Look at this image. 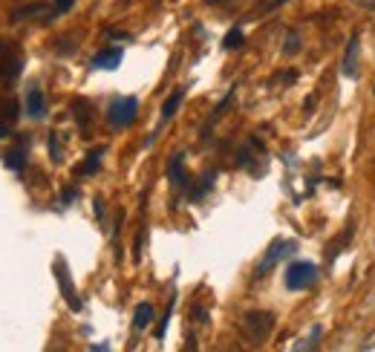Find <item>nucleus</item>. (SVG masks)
<instances>
[{"label": "nucleus", "mask_w": 375, "mask_h": 352, "mask_svg": "<svg viewBox=\"0 0 375 352\" xmlns=\"http://www.w3.org/2000/svg\"><path fill=\"white\" fill-rule=\"evenodd\" d=\"M274 323H278L274 312H246L243 321H240V329H243V335H246L251 344H263V341L271 335Z\"/></svg>", "instance_id": "1"}, {"label": "nucleus", "mask_w": 375, "mask_h": 352, "mask_svg": "<svg viewBox=\"0 0 375 352\" xmlns=\"http://www.w3.org/2000/svg\"><path fill=\"white\" fill-rule=\"evenodd\" d=\"M136 115H139V99H136V95H115L107 104V122L115 130L130 127L136 122Z\"/></svg>", "instance_id": "2"}, {"label": "nucleus", "mask_w": 375, "mask_h": 352, "mask_svg": "<svg viewBox=\"0 0 375 352\" xmlns=\"http://www.w3.org/2000/svg\"><path fill=\"white\" fill-rule=\"evenodd\" d=\"M298 251V240H283V237H278L269 248H266V254H263V260L257 263V269H254V278H266L269 275V269H274L280 260H286V257H292V254Z\"/></svg>", "instance_id": "3"}, {"label": "nucleus", "mask_w": 375, "mask_h": 352, "mask_svg": "<svg viewBox=\"0 0 375 352\" xmlns=\"http://www.w3.org/2000/svg\"><path fill=\"white\" fill-rule=\"evenodd\" d=\"M314 280H318V266H314V263H309V260H294V263L286 266L283 283H286L289 291H303V289H309Z\"/></svg>", "instance_id": "4"}, {"label": "nucleus", "mask_w": 375, "mask_h": 352, "mask_svg": "<svg viewBox=\"0 0 375 352\" xmlns=\"http://www.w3.org/2000/svg\"><path fill=\"white\" fill-rule=\"evenodd\" d=\"M24 70V55L15 44L0 41V81H12Z\"/></svg>", "instance_id": "5"}, {"label": "nucleus", "mask_w": 375, "mask_h": 352, "mask_svg": "<svg viewBox=\"0 0 375 352\" xmlns=\"http://www.w3.org/2000/svg\"><path fill=\"white\" fill-rule=\"evenodd\" d=\"M52 271H55L58 286H61V295H64L67 306H70L72 312H81V298H78V291H75V283H72V278H70V269H67L64 257H55Z\"/></svg>", "instance_id": "6"}, {"label": "nucleus", "mask_w": 375, "mask_h": 352, "mask_svg": "<svg viewBox=\"0 0 375 352\" xmlns=\"http://www.w3.org/2000/svg\"><path fill=\"white\" fill-rule=\"evenodd\" d=\"M26 115L32 122H41L47 115V99H44V90L38 84H29V90H26Z\"/></svg>", "instance_id": "7"}, {"label": "nucleus", "mask_w": 375, "mask_h": 352, "mask_svg": "<svg viewBox=\"0 0 375 352\" xmlns=\"http://www.w3.org/2000/svg\"><path fill=\"white\" fill-rule=\"evenodd\" d=\"M168 179H170L173 188H179V191H185L191 185L188 170H185V153H173L170 156V162H168Z\"/></svg>", "instance_id": "8"}, {"label": "nucleus", "mask_w": 375, "mask_h": 352, "mask_svg": "<svg viewBox=\"0 0 375 352\" xmlns=\"http://www.w3.org/2000/svg\"><path fill=\"white\" fill-rule=\"evenodd\" d=\"M26 145H29V136H21L15 147H9V153L3 156V165L15 173H24L26 170Z\"/></svg>", "instance_id": "9"}, {"label": "nucleus", "mask_w": 375, "mask_h": 352, "mask_svg": "<svg viewBox=\"0 0 375 352\" xmlns=\"http://www.w3.org/2000/svg\"><path fill=\"white\" fill-rule=\"evenodd\" d=\"M122 58H125V49H122V47H107V49H102V52L93 55L90 67H93V70H115L118 64H122Z\"/></svg>", "instance_id": "10"}, {"label": "nucleus", "mask_w": 375, "mask_h": 352, "mask_svg": "<svg viewBox=\"0 0 375 352\" xmlns=\"http://www.w3.org/2000/svg\"><path fill=\"white\" fill-rule=\"evenodd\" d=\"M72 115H75V122H78V127L84 130V136H87V130L93 127V122H95V110H93V104L87 102V99H72Z\"/></svg>", "instance_id": "11"}, {"label": "nucleus", "mask_w": 375, "mask_h": 352, "mask_svg": "<svg viewBox=\"0 0 375 352\" xmlns=\"http://www.w3.org/2000/svg\"><path fill=\"white\" fill-rule=\"evenodd\" d=\"M341 72H344L346 78H355V75H358V35H352V38H349L346 52H344V61H341Z\"/></svg>", "instance_id": "12"}, {"label": "nucleus", "mask_w": 375, "mask_h": 352, "mask_svg": "<svg viewBox=\"0 0 375 352\" xmlns=\"http://www.w3.org/2000/svg\"><path fill=\"white\" fill-rule=\"evenodd\" d=\"M38 15L44 17V24L52 21V12H49L47 3H26V6H21V9H15V12H12V21L21 24V21H26V17H38Z\"/></svg>", "instance_id": "13"}, {"label": "nucleus", "mask_w": 375, "mask_h": 352, "mask_svg": "<svg viewBox=\"0 0 375 352\" xmlns=\"http://www.w3.org/2000/svg\"><path fill=\"white\" fill-rule=\"evenodd\" d=\"M104 150H107V147H95V150H90V153H87V159L75 168V176H93V173L102 170V156H104Z\"/></svg>", "instance_id": "14"}, {"label": "nucleus", "mask_w": 375, "mask_h": 352, "mask_svg": "<svg viewBox=\"0 0 375 352\" xmlns=\"http://www.w3.org/2000/svg\"><path fill=\"white\" fill-rule=\"evenodd\" d=\"M182 99H185V87L173 90V93L168 95L165 104H162V122H170V119H173L176 110H179V104H182Z\"/></svg>", "instance_id": "15"}, {"label": "nucleus", "mask_w": 375, "mask_h": 352, "mask_svg": "<svg viewBox=\"0 0 375 352\" xmlns=\"http://www.w3.org/2000/svg\"><path fill=\"white\" fill-rule=\"evenodd\" d=\"M211 188H214V173H205L200 182H196V185H188L185 191H188V200H191V202H200Z\"/></svg>", "instance_id": "16"}, {"label": "nucleus", "mask_w": 375, "mask_h": 352, "mask_svg": "<svg viewBox=\"0 0 375 352\" xmlns=\"http://www.w3.org/2000/svg\"><path fill=\"white\" fill-rule=\"evenodd\" d=\"M150 323H153V306L150 303H139V306H136V315H133V329L142 332Z\"/></svg>", "instance_id": "17"}, {"label": "nucleus", "mask_w": 375, "mask_h": 352, "mask_svg": "<svg viewBox=\"0 0 375 352\" xmlns=\"http://www.w3.org/2000/svg\"><path fill=\"white\" fill-rule=\"evenodd\" d=\"M49 159L55 162V165H61V159H64V147H61V133H49Z\"/></svg>", "instance_id": "18"}, {"label": "nucleus", "mask_w": 375, "mask_h": 352, "mask_svg": "<svg viewBox=\"0 0 375 352\" xmlns=\"http://www.w3.org/2000/svg\"><path fill=\"white\" fill-rule=\"evenodd\" d=\"M243 41H246L243 29H240V26H234V29L223 38V49H240V47H243Z\"/></svg>", "instance_id": "19"}, {"label": "nucleus", "mask_w": 375, "mask_h": 352, "mask_svg": "<svg viewBox=\"0 0 375 352\" xmlns=\"http://www.w3.org/2000/svg\"><path fill=\"white\" fill-rule=\"evenodd\" d=\"M321 335H324V326H312V335L309 338H303V341H298V344H294V349H314V346H318L321 344Z\"/></svg>", "instance_id": "20"}, {"label": "nucleus", "mask_w": 375, "mask_h": 352, "mask_svg": "<svg viewBox=\"0 0 375 352\" xmlns=\"http://www.w3.org/2000/svg\"><path fill=\"white\" fill-rule=\"evenodd\" d=\"M173 306H176V298H170L168 301V309H165V315L159 318V326H156V338H165V332H168V323H170V318H173Z\"/></svg>", "instance_id": "21"}, {"label": "nucleus", "mask_w": 375, "mask_h": 352, "mask_svg": "<svg viewBox=\"0 0 375 352\" xmlns=\"http://www.w3.org/2000/svg\"><path fill=\"white\" fill-rule=\"evenodd\" d=\"M301 52V35L298 32H289L286 35V44H283V55L292 58V55H298Z\"/></svg>", "instance_id": "22"}, {"label": "nucleus", "mask_w": 375, "mask_h": 352, "mask_svg": "<svg viewBox=\"0 0 375 352\" xmlns=\"http://www.w3.org/2000/svg\"><path fill=\"white\" fill-rule=\"evenodd\" d=\"M145 237H147V228H142L139 231V237H136V243H133V260L139 263L142 260V248H145Z\"/></svg>", "instance_id": "23"}, {"label": "nucleus", "mask_w": 375, "mask_h": 352, "mask_svg": "<svg viewBox=\"0 0 375 352\" xmlns=\"http://www.w3.org/2000/svg\"><path fill=\"white\" fill-rule=\"evenodd\" d=\"M75 200H78V188H64V191H61V202H64V205H72Z\"/></svg>", "instance_id": "24"}, {"label": "nucleus", "mask_w": 375, "mask_h": 352, "mask_svg": "<svg viewBox=\"0 0 375 352\" xmlns=\"http://www.w3.org/2000/svg\"><path fill=\"white\" fill-rule=\"evenodd\" d=\"M274 81H283V84H294L298 81V72L289 70V72H280V75H274Z\"/></svg>", "instance_id": "25"}, {"label": "nucleus", "mask_w": 375, "mask_h": 352, "mask_svg": "<svg viewBox=\"0 0 375 352\" xmlns=\"http://www.w3.org/2000/svg\"><path fill=\"white\" fill-rule=\"evenodd\" d=\"M93 208H95V217L104 220V197H95V200H93Z\"/></svg>", "instance_id": "26"}, {"label": "nucleus", "mask_w": 375, "mask_h": 352, "mask_svg": "<svg viewBox=\"0 0 375 352\" xmlns=\"http://www.w3.org/2000/svg\"><path fill=\"white\" fill-rule=\"evenodd\" d=\"M75 0H55V12H70Z\"/></svg>", "instance_id": "27"}, {"label": "nucleus", "mask_w": 375, "mask_h": 352, "mask_svg": "<svg viewBox=\"0 0 375 352\" xmlns=\"http://www.w3.org/2000/svg\"><path fill=\"white\" fill-rule=\"evenodd\" d=\"M72 44H70V38H61V44H58V52H70Z\"/></svg>", "instance_id": "28"}, {"label": "nucleus", "mask_w": 375, "mask_h": 352, "mask_svg": "<svg viewBox=\"0 0 375 352\" xmlns=\"http://www.w3.org/2000/svg\"><path fill=\"white\" fill-rule=\"evenodd\" d=\"M208 6H228V3H234V0H205Z\"/></svg>", "instance_id": "29"}, {"label": "nucleus", "mask_w": 375, "mask_h": 352, "mask_svg": "<svg viewBox=\"0 0 375 352\" xmlns=\"http://www.w3.org/2000/svg\"><path fill=\"white\" fill-rule=\"evenodd\" d=\"M303 107H306V113H312V107H314V95H309V99H306V104H303Z\"/></svg>", "instance_id": "30"}]
</instances>
